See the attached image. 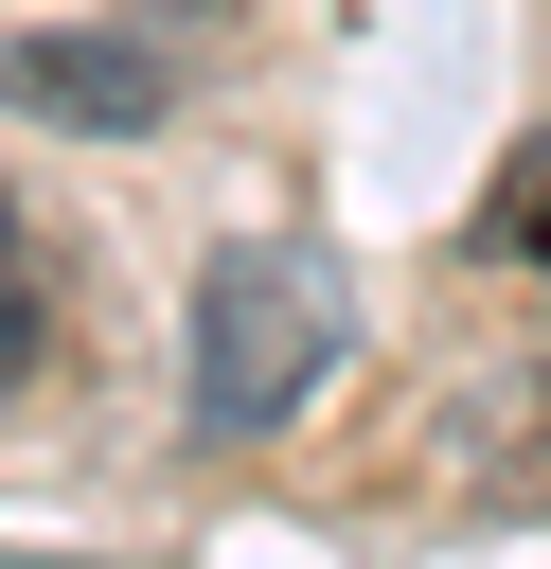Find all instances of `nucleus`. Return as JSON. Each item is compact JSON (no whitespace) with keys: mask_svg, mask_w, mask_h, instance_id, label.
Here are the masks:
<instances>
[{"mask_svg":"<svg viewBox=\"0 0 551 569\" xmlns=\"http://www.w3.org/2000/svg\"><path fill=\"white\" fill-rule=\"evenodd\" d=\"M71 356V267H53V231L0 196V391H36Z\"/></svg>","mask_w":551,"mask_h":569,"instance_id":"obj_3","label":"nucleus"},{"mask_svg":"<svg viewBox=\"0 0 551 569\" xmlns=\"http://www.w3.org/2000/svg\"><path fill=\"white\" fill-rule=\"evenodd\" d=\"M338 338H355V284H338L320 231L213 249V267H196V320H178V409H196V445H267V427L338 373Z\"/></svg>","mask_w":551,"mask_h":569,"instance_id":"obj_1","label":"nucleus"},{"mask_svg":"<svg viewBox=\"0 0 551 569\" xmlns=\"http://www.w3.org/2000/svg\"><path fill=\"white\" fill-rule=\"evenodd\" d=\"M462 462H480V498L551 516V373H498V391H462Z\"/></svg>","mask_w":551,"mask_h":569,"instance_id":"obj_4","label":"nucleus"},{"mask_svg":"<svg viewBox=\"0 0 551 569\" xmlns=\"http://www.w3.org/2000/svg\"><path fill=\"white\" fill-rule=\"evenodd\" d=\"M0 107H53L89 142H160L196 107V0L160 18H89V36H0Z\"/></svg>","mask_w":551,"mask_h":569,"instance_id":"obj_2","label":"nucleus"},{"mask_svg":"<svg viewBox=\"0 0 551 569\" xmlns=\"http://www.w3.org/2000/svg\"><path fill=\"white\" fill-rule=\"evenodd\" d=\"M480 267H533V284H551V142L480 196Z\"/></svg>","mask_w":551,"mask_h":569,"instance_id":"obj_5","label":"nucleus"}]
</instances>
